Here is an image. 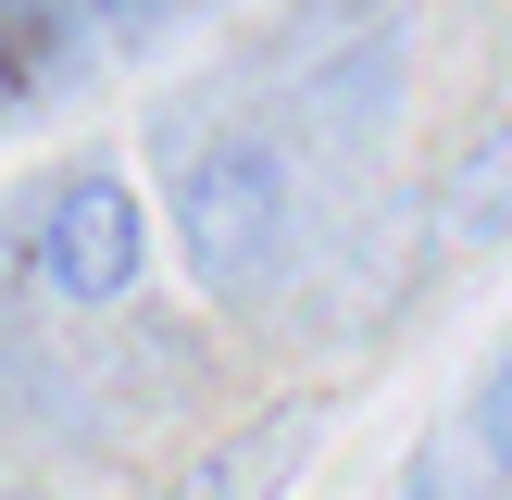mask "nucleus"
<instances>
[{
  "mask_svg": "<svg viewBox=\"0 0 512 500\" xmlns=\"http://www.w3.org/2000/svg\"><path fill=\"white\" fill-rule=\"evenodd\" d=\"M175 238H188L200 288H250L288 238V163L263 138H188L175 163Z\"/></svg>",
  "mask_w": 512,
  "mask_h": 500,
  "instance_id": "f257e3e1",
  "label": "nucleus"
},
{
  "mask_svg": "<svg viewBox=\"0 0 512 500\" xmlns=\"http://www.w3.org/2000/svg\"><path fill=\"white\" fill-rule=\"evenodd\" d=\"M138 263H150V213H138V188H125L113 163H75L63 188H50V213H38V275L63 300H125L138 288Z\"/></svg>",
  "mask_w": 512,
  "mask_h": 500,
  "instance_id": "f03ea898",
  "label": "nucleus"
},
{
  "mask_svg": "<svg viewBox=\"0 0 512 500\" xmlns=\"http://www.w3.org/2000/svg\"><path fill=\"white\" fill-rule=\"evenodd\" d=\"M438 225H450V238H512V125H488V138L450 163Z\"/></svg>",
  "mask_w": 512,
  "mask_h": 500,
  "instance_id": "7ed1b4c3",
  "label": "nucleus"
},
{
  "mask_svg": "<svg viewBox=\"0 0 512 500\" xmlns=\"http://www.w3.org/2000/svg\"><path fill=\"white\" fill-rule=\"evenodd\" d=\"M300 438H313V425H300V413H275V425H250L238 450H213V463L188 475V500H275V475L300 463Z\"/></svg>",
  "mask_w": 512,
  "mask_h": 500,
  "instance_id": "20e7f679",
  "label": "nucleus"
},
{
  "mask_svg": "<svg viewBox=\"0 0 512 500\" xmlns=\"http://www.w3.org/2000/svg\"><path fill=\"white\" fill-rule=\"evenodd\" d=\"M475 438H488V463L512 475V350L488 363V400H475Z\"/></svg>",
  "mask_w": 512,
  "mask_h": 500,
  "instance_id": "39448f33",
  "label": "nucleus"
}]
</instances>
